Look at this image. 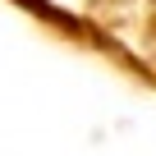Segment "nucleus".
<instances>
[{
	"mask_svg": "<svg viewBox=\"0 0 156 156\" xmlns=\"http://www.w3.org/2000/svg\"><path fill=\"white\" fill-rule=\"evenodd\" d=\"M32 5H41V0H32Z\"/></svg>",
	"mask_w": 156,
	"mask_h": 156,
	"instance_id": "nucleus-1",
	"label": "nucleus"
}]
</instances>
